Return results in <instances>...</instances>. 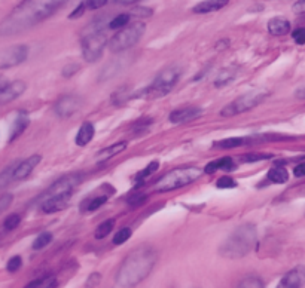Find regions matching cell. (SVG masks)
Listing matches in <instances>:
<instances>
[{"instance_id":"16","label":"cell","mask_w":305,"mask_h":288,"mask_svg":"<svg viewBox=\"0 0 305 288\" xmlns=\"http://www.w3.org/2000/svg\"><path fill=\"white\" fill-rule=\"evenodd\" d=\"M72 195H58V196H51L46 198L40 202V208L45 214H54V212L61 211L69 205Z\"/></svg>"},{"instance_id":"34","label":"cell","mask_w":305,"mask_h":288,"mask_svg":"<svg viewBox=\"0 0 305 288\" xmlns=\"http://www.w3.org/2000/svg\"><path fill=\"white\" fill-rule=\"evenodd\" d=\"M237 288H264V282L258 276H247L238 284Z\"/></svg>"},{"instance_id":"52","label":"cell","mask_w":305,"mask_h":288,"mask_svg":"<svg viewBox=\"0 0 305 288\" xmlns=\"http://www.w3.org/2000/svg\"><path fill=\"white\" fill-rule=\"evenodd\" d=\"M5 85H8V80H6L3 76H0V89H2Z\"/></svg>"},{"instance_id":"15","label":"cell","mask_w":305,"mask_h":288,"mask_svg":"<svg viewBox=\"0 0 305 288\" xmlns=\"http://www.w3.org/2000/svg\"><path fill=\"white\" fill-rule=\"evenodd\" d=\"M40 154H33L24 161L18 162L17 168H15V173H14V181H22L25 180L27 177H30V174L35 171V168L40 164Z\"/></svg>"},{"instance_id":"42","label":"cell","mask_w":305,"mask_h":288,"mask_svg":"<svg viewBox=\"0 0 305 288\" xmlns=\"http://www.w3.org/2000/svg\"><path fill=\"white\" fill-rule=\"evenodd\" d=\"M267 157H269L268 154L248 153V154H244V156H241L240 159H241V162H258V161H264V159H267Z\"/></svg>"},{"instance_id":"8","label":"cell","mask_w":305,"mask_h":288,"mask_svg":"<svg viewBox=\"0 0 305 288\" xmlns=\"http://www.w3.org/2000/svg\"><path fill=\"white\" fill-rule=\"evenodd\" d=\"M109 45L104 31H85L80 42L82 57L87 62H96L103 57L104 48Z\"/></svg>"},{"instance_id":"33","label":"cell","mask_w":305,"mask_h":288,"mask_svg":"<svg viewBox=\"0 0 305 288\" xmlns=\"http://www.w3.org/2000/svg\"><path fill=\"white\" fill-rule=\"evenodd\" d=\"M131 235H133V231H131L130 228H122V229H119V231L116 232V235H115L114 244L115 245H122V244H125V242L131 238Z\"/></svg>"},{"instance_id":"9","label":"cell","mask_w":305,"mask_h":288,"mask_svg":"<svg viewBox=\"0 0 305 288\" xmlns=\"http://www.w3.org/2000/svg\"><path fill=\"white\" fill-rule=\"evenodd\" d=\"M82 174L80 173H72L67 175H63L61 178H58L57 181H54L45 192L42 193L38 198V201H43L46 198L51 196H58V195H72L73 190L79 186V183L82 181Z\"/></svg>"},{"instance_id":"29","label":"cell","mask_w":305,"mask_h":288,"mask_svg":"<svg viewBox=\"0 0 305 288\" xmlns=\"http://www.w3.org/2000/svg\"><path fill=\"white\" fill-rule=\"evenodd\" d=\"M158 168H159V162L158 161H152V162H149L140 173L135 175V183H145V180L148 178V177H151L155 171H158Z\"/></svg>"},{"instance_id":"28","label":"cell","mask_w":305,"mask_h":288,"mask_svg":"<svg viewBox=\"0 0 305 288\" xmlns=\"http://www.w3.org/2000/svg\"><path fill=\"white\" fill-rule=\"evenodd\" d=\"M114 228H115V218H107V220H104L103 223H100V225L97 226L96 232H94L96 239H104L110 232L114 231Z\"/></svg>"},{"instance_id":"35","label":"cell","mask_w":305,"mask_h":288,"mask_svg":"<svg viewBox=\"0 0 305 288\" xmlns=\"http://www.w3.org/2000/svg\"><path fill=\"white\" fill-rule=\"evenodd\" d=\"M107 199H109V198H107L106 195L96 196V198L90 199L88 204H87V211H96V210H98L100 207H103V205L107 202Z\"/></svg>"},{"instance_id":"19","label":"cell","mask_w":305,"mask_h":288,"mask_svg":"<svg viewBox=\"0 0 305 288\" xmlns=\"http://www.w3.org/2000/svg\"><path fill=\"white\" fill-rule=\"evenodd\" d=\"M94 135H96V126H94V123L90 122V120H87L79 128L76 138H75V143H76L79 147H84V146H87V144L91 143V140L94 138Z\"/></svg>"},{"instance_id":"12","label":"cell","mask_w":305,"mask_h":288,"mask_svg":"<svg viewBox=\"0 0 305 288\" xmlns=\"http://www.w3.org/2000/svg\"><path fill=\"white\" fill-rule=\"evenodd\" d=\"M27 85L22 80H14V82H8V85H5L0 89V106H5L8 103H12L14 100H17L19 95L24 94Z\"/></svg>"},{"instance_id":"21","label":"cell","mask_w":305,"mask_h":288,"mask_svg":"<svg viewBox=\"0 0 305 288\" xmlns=\"http://www.w3.org/2000/svg\"><path fill=\"white\" fill-rule=\"evenodd\" d=\"M29 123H30V119H29V115L24 112V110H21L17 117H15V120H14V123H12V128H11V137H9V141H14V140H17L19 135L22 134L25 130H27V126H29Z\"/></svg>"},{"instance_id":"17","label":"cell","mask_w":305,"mask_h":288,"mask_svg":"<svg viewBox=\"0 0 305 288\" xmlns=\"http://www.w3.org/2000/svg\"><path fill=\"white\" fill-rule=\"evenodd\" d=\"M305 284V266H296L289 270L283 276L280 287L282 288H302Z\"/></svg>"},{"instance_id":"51","label":"cell","mask_w":305,"mask_h":288,"mask_svg":"<svg viewBox=\"0 0 305 288\" xmlns=\"http://www.w3.org/2000/svg\"><path fill=\"white\" fill-rule=\"evenodd\" d=\"M296 97H298V98H302V100H305V88L299 89V91L296 92Z\"/></svg>"},{"instance_id":"40","label":"cell","mask_w":305,"mask_h":288,"mask_svg":"<svg viewBox=\"0 0 305 288\" xmlns=\"http://www.w3.org/2000/svg\"><path fill=\"white\" fill-rule=\"evenodd\" d=\"M146 199H148V195H145V193L131 195L128 198V205H131V207H140V205H143L146 202Z\"/></svg>"},{"instance_id":"39","label":"cell","mask_w":305,"mask_h":288,"mask_svg":"<svg viewBox=\"0 0 305 288\" xmlns=\"http://www.w3.org/2000/svg\"><path fill=\"white\" fill-rule=\"evenodd\" d=\"M12 202H14V195L12 193H3V195H0V214H3V212L6 211L11 207Z\"/></svg>"},{"instance_id":"20","label":"cell","mask_w":305,"mask_h":288,"mask_svg":"<svg viewBox=\"0 0 305 288\" xmlns=\"http://www.w3.org/2000/svg\"><path fill=\"white\" fill-rule=\"evenodd\" d=\"M235 168V162L231 156H224L217 161H213L209 162L206 167H204V173L206 174H213L216 173L217 170H222V171H232Z\"/></svg>"},{"instance_id":"14","label":"cell","mask_w":305,"mask_h":288,"mask_svg":"<svg viewBox=\"0 0 305 288\" xmlns=\"http://www.w3.org/2000/svg\"><path fill=\"white\" fill-rule=\"evenodd\" d=\"M201 115H203V109H200V107H183V109L173 110L169 119L174 125H182V123H188V122L198 119Z\"/></svg>"},{"instance_id":"48","label":"cell","mask_w":305,"mask_h":288,"mask_svg":"<svg viewBox=\"0 0 305 288\" xmlns=\"http://www.w3.org/2000/svg\"><path fill=\"white\" fill-rule=\"evenodd\" d=\"M293 174H295V177H305V162H301L299 165H296L295 167V170H293Z\"/></svg>"},{"instance_id":"2","label":"cell","mask_w":305,"mask_h":288,"mask_svg":"<svg viewBox=\"0 0 305 288\" xmlns=\"http://www.w3.org/2000/svg\"><path fill=\"white\" fill-rule=\"evenodd\" d=\"M158 260L156 250L151 245H142L133 250L121 263L116 272V284L121 288H135L152 272Z\"/></svg>"},{"instance_id":"4","label":"cell","mask_w":305,"mask_h":288,"mask_svg":"<svg viewBox=\"0 0 305 288\" xmlns=\"http://www.w3.org/2000/svg\"><path fill=\"white\" fill-rule=\"evenodd\" d=\"M183 73V69L177 64H172L165 69H162L149 86H146L143 91H140L138 94L134 97H145V98H159V97L167 95L173 91V88L177 85V82L180 80Z\"/></svg>"},{"instance_id":"30","label":"cell","mask_w":305,"mask_h":288,"mask_svg":"<svg viewBox=\"0 0 305 288\" xmlns=\"http://www.w3.org/2000/svg\"><path fill=\"white\" fill-rule=\"evenodd\" d=\"M130 18H131V15L130 14H119V15H116L115 18H112L109 21V28L110 30H121V28H124L125 25H128L130 24Z\"/></svg>"},{"instance_id":"45","label":"cell","mask_w":305,"mask_h":288,"mask_svg":"<svg viewBox=\"0 0 305 288\" xmlns=\"http://www.w3.org/2000/svg\"><path fill=\"white\" fill-rule=\"evenodd\" d=\"M107 0H87V8L88 9H100L106 6Z\"/></svg>"},{"instance_id":"49","label":"cell","mask_w":305,"mask_h":288,"mask_svg":"<svg viewBox=\"0 0 305 288\" xmlns=\"http://www.w3.org/2000/svg\"><path fill=\"white\" fill-rule=\"evenodd\" d=\"M229 45V42H228V39H222L217 45H216V49L217 51H220V49H224V48H227Z\"/></svg>"},{"instance_id":"27","label":"cell","mask_w":305,"mask_h":288,"mask_svg":"<svg viewBox=\"0 0 305 288\" xmlns=\"http://www.w3.org/2000/svg\"><path fill=\"white\" fill-rule=\"evenodd\" d=\"M17 165H18V162H12L3 171H0V190H3L11 181H14V173H15Z\"/></svg>"},{"instance_id":"6","label":"cell","mask_w":305,"mask_h":288,"mask_svg":"<svg viewBox=\"0 0 305 288\" xmlns=\"http://www.w3.org/2000/svg\"><path fill=\"white\" fill-rule=\"evenodd\" d=\"M145 30H146L145 22H142V21L131 22V24L125 25L124 28L118 30V33H115L114 38L109 40L107 46L115 54H119V52H124L127 49H131L134 45H137L138 40L143 38Z\"/></svg>"},{"instance_id":"46","label":"cell","mask_w":305,"mask_h":288,"mask_svg":"<svg viewBox=\"0 0 305 288\" xmlns=\"http://www.w3.org/2000/svg\"><path fill=\"white\" fill-rule=\"evenodd\" d=\"M292 11L298 15H302L305 14V0H298L293 6H292Z\"/></svg>"},{"instance_id":"41","label":"cell","mask_w":305,"mask_h":288,"mask_svg":"<svg viewBox=\"0 0 305 288\" xmlns=\"http://www.w3.org/2000/svg\"><path fill=\"white\" fill-rule=\"evenodd\" d=\"M80 70V66L76 64V62H70V64H66L64 66V69H63V76L64 77H72L76 75L77 72Z\"/></svg>"},{"instance_id":"24","label":"cell","mask_w":305,"mask_h":288,"mask_svg":"<svg viewBox=\"0 0 305 288\" xmlns=\"http://www.w3.org/2000/svg\"><path fill=\"white\" fill-rule=\"evenodd\" d=\"M237 73H238V69L237 67H227L224 70H220L217 73V76L214 79V86L216 88H222V86H227L228 83H231L235 77H237Z\"/></svg>"},{"instance_id":"47","label":"cell","mask_w":305,"mask_h":288,"mask_svg":"<svg viewBox=\"0 0 305 288\" xmlns=\"http://www.w3.org/2000/svg\"><path fill=\"white\" fill-rule=\"evenodd\" d=\"M98 282H100V273H91L88 281H87V288L96 287Z\"/></svg>"},{"instance_id":"32","label":"cell","mask_w":305,"mask_h":288,"mask_svg":"<svg viewBox=\"0 0 305 288\" xmlns=\"http://www.w3.org/2000/svg\"><path fill=\"white\" fill-rule=\"evenodd\" d=\"M19 223H21V215H19V214H11V215H8V217L5 218V221H3V229L6 232L15 231L19 226Z\"/></svg>"},{"instance_id":"38","label":"cell","mask_w":305,"mask_h":288,"mask_svg":"<svg viewBox=\"0 0 305 288\" xmlns=\"http://www.w3.org/2000/svg\"><path fill=\"white\" fill-rule=\"evenodd\" d=\"M21 266H22V259L19 255H14V257L9 259V262L6 265V269L11 273H15V272H18L21 269Z\"/></svg>"},{"instance_id":"10","label":"cell","mask_w":305,"mask_h":288,"mask_svg":"<svg viewBox=\"0 0 305 288\" xmlns=\"http://www.w3.org/2000/svg\"><path fill=\"white\" fill-rule=\"evenodd\" d=\"M29 46L27 45H12L0 51V70L12 69L22 64L29 58Z\"/></svg>"},{"instance_id":"23","label":"cell","mask_w":305,"mask_h":288,"mask_svg":"<svg viewBox=\"0 0 305 288\" xmlns=\"http://www.w3.org/2000/svg\"><path fill=\"white\" fill-rule=\"evenodd\" d=\"M127 146H128V143L127 141H119V143H115L112 146H109V147H106V149H103V150H100L96 156V161L100 164V162H106V161H109L110 157H114L116 154L122 153L125 149H127Z\"/></svg>"},{"instance_id":"1","label":"cell","mask_w":305,"mask_h":288,"mask_svg":"<svg viewBox=\"0 0 305 288\" xmlns=\"http://www.w3.org/2000/svg\"><path fill=\"white\" fill-rule=\"evenodd\" d=\"M67 0H22L0 22V36H15L49 18Z\"/></svg>"},{"instance_id":"37","label":"cell","mask_w":305,"mask_h":288,"mask_svg":"<svg viewBox=\"0 0 305 288\" xmlns=\"http://www.w3.org/2000/svg\"><path fill=\"white\" fill-rule=\"evenodd\" d=\"M152 14V9L143 8V6H137V8H134V9L130 11V15H131V17H135V18H149Z\"/></svg>"},{"instance_id":"3","label":"cell","mask_w":305,"mask_h":288,"mask_svg":"<svg viewBox=\"0 0 305 288\" xmlns=\"http://www.w3.org/2000/svg\"><path fill=\"white\" fill-rule=\"evenodd\" d=\"M256 228L253 225H241L229 235L219 248V254L227 259H241L253 250L256 244Z\"/></svg>"},{"instance_id":"31","label":"cell","mask_w":305,"mask_h":288,"mask_svg":"<svg viewBox=\"0 0 305 288\" xmlns=\"http://www.w3.org/2000/svg\"><path fill=\"white\" fill-rule=\"evenodd\" d=\"M51 242H52V233L51 232H42V233H39L38 238L33 242V250H42L46 245H49Z\"/></svg>"},{"instance_id":"50","label":"cell","mask_w":305,"mask_h":288,"mask_svg":"<svg viewBox=\"0 0 305 288\" xmlns=\"http://www.w3.org/2000/svg\"><path fill=\"white\" fill-rule=\"evenodd\" d=\"M115 2H118L121 5H133V3L138 2V0H115Z\"/></svg>"},{"instance_id":"26","label":"cell","mask_w":305,"mask_h":288,"mask_svg":"<svg viewBox=\"0 0 305 288\" xmlns=\"http://www.w3.org/2000/svg\"><path fill=\"white\" fill-rule=\"evenodd\" d=\"M268 180L275 184H283L289 180V173L285 167H274L268 171Z\"/></svg>"},{"instance_id":"36","label":"cell","mask_w":305,"mask_h":288,"mask_svg":"<svg viewBox=\"0 0 305 288\" xmlns=\"http://www.w3.org/2000/svg\"><path fill=\"white\" fill-rule=\"evenodd\" d=\"M237 186H238V183L228 175H224L216 181V187H219V189H234Z\"/></svg>"},{"instance_id":"18","label":"cell","mask_w":305,"mask_h":288,"mask_svg":"<svg viewBox=\"0 0 305 288\" xmlns=\"http://www.w3.org/2000/svg\"><path fill=\"white\" fill-rule=\"evenodd\" d=\"M229 3V0H203L200 3H197L192 8L193 14H210V12H216L220 11L222 8H225Z\"/></svg>"},{"instance_id":"25","label":"cell","mask_w":305,"mask_h":288,"mask_svg":"<svg viewBox=\"0 0 305 288\" xmlns=\"http://www.w3.org/2000/svg\"><path fill=\"white\" fill-rule=\"evenodd\" d=\"M244 143H247V138H243V137H231V138H225V140H219V141H216L213 146H214L216 149L231 150V149H235V147L243 146Z\"/></svg>"},{"instance_id":"22","label":"cell","mask_w":305,"mask_h":288,"mask_svg":"<svg viewBox=\"0 0 305 288\" xmlns=\"http://www.w3.org/2000/svg\"><path fill=\"white\" fill-rule=\"evenodd\" d=\"M268 31L272 36H285L290 31V22L286 18L275 17L268 21Z\"/></svg>"},{"instance_id":"7","label":"cell","mask_w":305,"mask_h":288,"mask_svg":"<svg viewBox=\"0 0 305 288\" xmlns=\"http://www.w3.org/2000/svg\"><path fill=\"white\" fill-rule=\"evenodd\" d=\"M269 95L267 89L264 88H258L253 89L250 92H246L243 95H240L238 98H235L234 101H231L228 106H225L220 112V115L224 117H232V116L241 115L246 113L248 110L258 107L261 103H264L267 100V97Z\"/></svg>"},{"instance_id":"43","label":"cell","mask_w":305,"mask_h":288,"mask_svg":"<svg viewBox=\"0 0 305 288\" xmlns=\"http://www.w3.org/2000/svg\"><path fill=\"white\" fill-rule=\"evenodd\" d=\"M292 38L295 40V43L298 45H304L305 43V28L304 27H299L296 30L292 31Z\"/></svg>"},{"instance_id":"44","label":"cell","mask_w":305,"mask_h":288,"mask_svg":"<svg viewBox=\"0 0 305 288\" xmlns=\"http://www.w3.org/2000/svg\"><path fill=\"white\" fill-rule=\"evenodd\" d=\"M85 9H87V2H82V3H79L77 5V8L69 15V18L72 19H76L79 18V17H82L84 15V12H85Z\"/></svg>"},{"instance_id":"13","label":"cell","mask_w":305,"mask_h":288,"mask_svg":"<svg viewBox=\"0 0 305 288\" xmlns=\"http://www.w3.org/2000/svg\"><path fill=\"white\" fill-rule=\"evenodd\" d=\"M130 64V59L127 57H118L116 59H112L109 64H106L100 75H98V80L100 82H104V80H109V79H114L115 76H118V73H121L122 70H125Z\"/></svg>"},{"instance_id":"5","label":"cell","mask_w":305,"mask_h":288,"mask_svg":"<svg viewBox=\"0 0 305 288\" xmlns=\"http://www.w3.org/2000/svg\"><path fill=\"white\" fill-rule=\"evenodd\" d=\"M204 173L198 167H179L165 173L159 180H156L153 190L155 192H172L176 189H182L197 181L201 174Z\"/></svg>"},{"instance_id":"11","label":"cell","mask_w":305,"mask_h":288,"mask_svg":"<svg viewBox=\"0 0 305 288\" xmlns=\"http://www.w3.org/2000/svg\"><path fill=\"white\" fill-rule=\"evenodd\" d=\"M80 104H82V100L79 97L73 95V94H67V95L60 97L56 101L54 112L60 117H70L79 110Z\"/></svg>"}]
</instances>
